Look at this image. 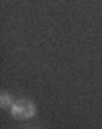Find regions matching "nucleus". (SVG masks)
Masks as SVG:
<instances>
[{
	"label": "nucleus",
	"instance_id": "3",
	"mask_svg": "<svg viewBox=\"0 0 102 129\" xmlns=\"http://www.w3.org/2000/svg\"><path fill=\"white\" fill-rule=\"evenodd\" d=\"M35 129H38V127H35Z\"/></svg>",
	"mask_w": 102,
	"mask_h": 129
},
{
	"label": "nucleus",
	"instance_id": "2",
	"mask_svg": "<svg viewBox=\"0 0 102 129\" xmlns=\"http://www.w3.org/2000/svg\"><path fill=\"white\" fill-rule=\"evenodd\" d=\"M13 104H15V102H13L9 93H2V94H0V106H2V109H11Z\"/></svg>",
	"mask_w": 102,
	"mask_h": 129
},
{
	"label": "nucleus",
	"instance_id": "1",
	"mask_svg": "<svg viewBox=\"0 0 102 129\" xmlns=\"http://www.w3.org/2000/svg\"><path fill=\"white\" fill-rule=\"evenodd\" d=\"M9 113L15 120H29L37 115V106H35V102H31L28 98H20L11 106Z\"/></svg>",
	"mask_w": 102,
	"mask_h": 129
}]
</instances>
